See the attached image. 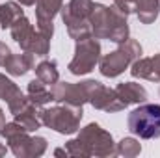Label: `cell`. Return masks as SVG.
<instances>
[{
  "mask_svg": "<svg viewBox=\"0 0 160 158\" xmlns=\"http://www.w3.org/2000/svg\"><path fill=\"white\" fill-rule=\"evenodd\" d=\"M91 36L97 39H108L114 43H123L128 39V22L127 15L118 6L95 4L89 15Z\"/></svg>",
  "mask_w": 160,
  "mask_h": 158,
  "instance_id": "cell-1",
  "label": "cell"
},
{
  "mask_svg": "<svg viewBox=\"0 0 160 158\" xmlns=\"http://www.w3.org/2000/svg\"><path fill=\"white\" fill-rule=\"evenodd\" d=\"M0 134L6 138L11 153L17 158H38L45 155V151H47V140L41 136L30 138L28 130L22 125H19L17 121L6 123L0 128Z\"/></svg>",
  "mask_w": 160,
  "mask_h": 158,
  "instance_id": "cell-2",
  "label": "cell"
},
{
  "mask_svg": "<svg viewBox=\"0 0 160 158\" xmlns=\"http://www.w3.org/2000/svg\"><path fill=\"white\" fill-rule=\"evenodd\" d=\"M84 116L82 106H71V104H58L52 108H41L39 117L41 125L60 132V134H75L80 128V121Z\"/></svg>",
  "mask_w": 160,
  "mask_h": 158,
  "instance_id": "cell-3",
  "label": "cell"
},
{
  "mask_svg": "<svg viewBox=\"0 0 160 158\" xmlns=\"http://www.w3.org/2000/svg\"><path fill=\"white\" fill-rule=\"evenodd\" d=\"M93 0H71L69 4L62 6L60 15L63 19V24L67 26V34L75 41L91 36L89 15L93 11Z\"/></svg>",
  "mask_w": 160,
  "mask_h": 158,
  "instance_id": "cell-4",
  "label": "cell"
},
{
  "mask_svg": "<svg viewBox=\"0 0 160 158\" xmlns=\"http://www.w3.org/2000/svg\"><path fill=\"white\" fill-rule=\"evenodd\" d=\"M138 58H142V45L136 39L128 37L127 41L119 43V47L114 52H110V54L101 58L99 71L106 78H116L128 65H132V62L138 60Z\"/></svg>",
  "mask_w": 160,
  "mask_h": 158,
  "instance_id": "cell-5",
  "label": "cell"
},
{
  "mask_svg": "<svg viewBox=\"0 0 160 158\" xmlns=\"http://www.w3.org/2000/svg\"><path fill=\"white\" fill-rule=\"evenodd\" d=\"M128 130L143 140L160 138V104H140L127 119Z\"/></svg>",
  "mask_w": 160,
  "mask_h": 158,
  "instance_id": "cell-6",
  "label": "cell"
},
{
  "mask_svg": "<svg viewBox=\"0 0 160 158\" xmlns=\"http://www.w3.org/2000/svg\"><path fill=\"white\" fill-rule=\"evenodd\" d=\"M101 62V43L97 41V37L88 36L77 41V48H75V56L69 62V71L71 75H88L95 69V65Z\"/></svg>",
  "mask_w": 160,
  "mask_h": 158,
  "instance_id": "cell-7",
  "label": "cell"
},
{
  "mask_svg": "<svg viewBox=\"0 0 160 158\" xmlns=\"http://www.w3.org/2000/svg\"><path fill=\"white\" fill-rule=\"evenodd\" d=\"M78 140L84 143L88 156L104 158L116 155V143H114L112 134L101 128L97 123H89L88 126H84L78 134Z\"/></svg>",
  "mask_w": 160,
  "mask_h": 158,
  "instance_id": "cell-8",
  "label": "cell"
},
{
  "mask_svg": "<svg viewBox=\"0 0 160 158\" xmlns=\"http://www.w3.org/2000/svg\"><path fill=\"white\" fill-rule=\"evenodd\" d=\"M80 86H82V89L86 93L88 102L97 110L112 114V112H121V110L127 108L123 104V101L119 99L116 89H110V87L102 86L97 80H84V82H80Z\"/></svg>",
  "mask_w": 160,
  "mask_h": 158,
  "instance_id": "cell-9",
  "label": "cell"
},
{
  "mask_svg": "<svg viewBox=\"0 0 160 158\" xmlns=\"http://www.w3.org/2000/svg\"><path fill=\"white\" fill-rule=\"evenodd\" d=\"M52 95L54 101L60 104H71V106H84L88 102L86 93L80 84H71V82H56L52 86Z\"/></svg>",
  "mask_w": 160,
  "mask_h": 158,
  "instance_id": "cell-10",
  "label": "cell"
},
{
  "mask_svg": "<svg viewBox=\"0 0 160 158\" xmlns=\"http://www.w3.org/2000/svg\"><path fill=\"white\" fill-rule=\"evenodd\" d=\"M130 75L134 78H143L149 82H160V52L153 58H138L130 65Z\"/></svg>",
  "mask_w": 160,
  "mask_h": 158,
  "instance_id": "cell-11",
  "label": "cell"
},
{
  "mask_svg": "<svg viewBox=\"0 0 160 158\" xmlns=\"http://www.w3.org/2000/svg\"><path fill=\"white\" fill-rule=\"evenodd\" d=\"M119 99L123 101L125 106H130V104H143L147 101V91L142 84H136V82H121L116 87Z\"/></svg>",
  "mask_w": 160,
  "mask_h": 158,
  "instance_id": "cell-12",
  "label": "cell"
},
{
  "mask_svg": "<svg viewBox=\"0 0 160 158\" xmlns=\"http://www.w3.org/2000/svg\"><path fill=\"white\" fill-rule=\"evenodd\" d=\"M34 63H36L34 54L32 52H22V54H9L4 67L11 77H24L28 71L34 69Z\"/></svg>",
  "mask_w": 160,
  "mask_h": 158,
  "instance_id": "cell-13",
  "label": "cell"
},
{
  "mask_svg": "<svg viewBox=\"0 0 160 158\" xmlns=\"http://www.w3.org/2000/svg\"><path fill=\"white\" fill-rule=\"evenodd\" d=\"M26 97L36 104V106H43L50 101H54L52 95V87L48 89L47 84H43L39 78H34L32 82H28V89H26Z\"/></svg>",
  "mask_w": 160,
  "mask_h": 158,
  "instance_id": "cell-14",
  "label": "cell"
},
{
  "mask_svg": "<svg viewBox=\"0 0 160 158\" xmlns=\"http://www.w3.org/2000/svg\"><path fill=\"white\" fill-rule=\"evenodd\" d=\"M134 13L138 15L142 24H153L158 19L160 13V2L158 0H138Z\"/></svg>",
  "mask_w": 160,
  "mask_h": 158,
  "instance_id": "cell-15",
  "label": "cell"
},
{
  "mask_svg": "<svg viewBox=\"0 0 160 158\" xmlns=\"http://www.w3.org/2000/svg\"><path fill=\"white\" fill-rule=\"evenodd\" d=\"M21 17H24V11L21 9V6L17 2H6L0 6V26L4 30L11 28Z\"/></svg>",
  "mask_w": 160,
  "mask_h": 158,
  "instance_id": "cell-16",
  "label": "cell"
},
{
  "mask_svg": "<svg viewBox=\"0 0 160 158\" xmlns=\"http://www.w3.org/2000/svg\"><path fill=\"white\" fill-rule=\"evenodd\" d=\"M36 78H39L43 84H47L48 87H52L60 80L56 62L54 60H45V62L38 63V67H36Z\"/></svg>",
  "mask_w": 160,
  "mask_h": 158,
  "instance_id": "cell-17",
  "label": "cell"
},
{
  "mask_svg": "<svg viewBox=\"0 0 160 158\" xmlns=\"http://www.w3.org/2000/svg\"><path fill=\"white\" fill-rule=\"evenodd\" d=\"M63 6V0H38L36 4V17L45 19V21H52L60 9Z\"/></svg>",
  "mask_w": 160,
  "mask_h": 158,
  "instance_id": "cell-18",
  "label": "cell"
},
{
  "mask_svg": "<svg viewBox=\"0 0 160 158\" xmlns=\"http://www.w3.org/2000/svg\"><path fill=\"white\" fill-rule=\"evenodd\" d=\"M15 121L19 123V125H22L28 132H34V130H38L41 126V117H39V106H36V104H32L28 110H24L22 114H19V116H15Z\"/></svg>",
  "mask_w": 160,
  "mask_h": 158,
  "instance_id": "cell-19",
  "label": "cell"
},
{
  "mask_svg": "<svg viewBox=\"0 0 160 158\" xmlns=\"http://www.w3.org/2000/svg\"><path fill=\"white\" fill-rule=\"evenodd\" d=\"M9 30H11V37L17 41L19 45H22L24 41L32 36L34 26H32V22H30L26 17H21V19H19V21H17V22H15Z\"/></svg>",
  "mask_w": 160,
  "mask_h": 158,
  "instance_id": "cell-20",
  "label": "cell"
},
{
  "mask_svg": "<svg viewBox=\"0 0 160 158\" xmlns=\"http://www.w3.org/2000/svg\"><path fill=\"white\" fill-rule=\"evenodd\" d=\"M140 153H142V145L134 138H123L119 143H118V147H116V155L125 156V158L138 156Z\"/></svg>",
  "mask_w": 160,
  "mask_h": 158,
  "instance_id": "cell-21",
  "label": "cell"
},
{
  "mask_svg": "<svg viewBox=\"0 0 160 158\" xmlns=\"http://www.w3.org/2000/svg\"><path fill=\"white\" fill-rule=\"evenodd\" d=\"M32 104H34V102H32V101H30V99L21 91V89H19V91L9 99V101H8V108H9V112H11L13 116L22 114V112H24V110H28Z\"/></svg>",
  "mask_w": 160,
  "mask_h": 158,
  "instance_id": "cell-22",
  "label": "cell"
},
{
  "mask_svg": "<svg viewBox=\"0 0 160 158\" xmlns=\"http://www.w3.org/2000/svg\"><path fill=\"white\" fill-rule=\"evenodd\" d=\"M19 89H21V87H19L13 80L6 78V75H0V99H2V101L8 102Z\"/></svg>",
  "mask_w": 160,
  "mask_h": 158,
  "instance_id": "cell-23",
  "label": "cell"
},
{
  "mask_svg": "<svg viewBox=\"0 0 160 158\" xmlns=\"http://www.w3.org/2000/svg\"><path fill=\"white\" fill-rule=\"evenodd\" d=\"M38 30L45 37H48V39H52V36H54V24H52V21L38 19Z\"/></svg>",
  "mask_w": 160,
  "mask_h": 158,
  "instance_id": "cell-24",
  "label": "cell"
},
{
  "mask_svg": "<svg viewBox=\"0 0 160 158\" xmlns=\"http://www.w3.org/2000/svg\"><path fill=\"white\" fill-rule=\"evenodd\" d=\"M136 2H138V0H114V6H118L121 11L128 17L130 13H134V9H136Z\"/></svg>",
  "mask_w": 160,
  "mask_h": 158,
  "instance_id": "cell-25",
  "label": "cell"
},
{
  "mask_svg": "<svg viewBox=\"0 0 160 158\" xmlns=\"http://www.w3.org/2000/svg\"><path fill=\"white\" fill-rule=\"evenodd\" d=\"M9 54H11V50H9V47L6 45V43H2L0 41V65L4 67V63H6V60L9 58Z\"/></svg>",
  "mask_w": 160,
  "mask_h": 158,
  "instance_id": "cell-26",
  "label": "cell"
},
{
  "mask_svg": "<svg viewBox=\"0 0 160 158\" xmlns=\"http://www.w3.org/2000/svg\"><path fill=\"white\" fill-rule=\"evenodd\" d=\"M17 2H21L22 6H34V4H38V0H17Z\"/></svg>",
  "mask_w": 160,
  "mask_h": 158,
  "instance_id": "cell-27",
  "label": "cell"
},
{
  "mask_svg": "<svg viewBox=\"0 0 160 158\" xmlns=\"http://www.w3.org/2000/svg\"><path fill=\"white\" fill-rule=\"evenodd\" d=\"M4 125H6V114H4V110L0 108V128H2Z\"/></svg>",
  "mask_w": 160,
  "mask_h": 158,
  "instance_id": "cell-28",
  "label": "cell"
},
{
  "mask_svg": "<svg viewBox=\"0 0 160 158\" xmlns=\"http://www.w3.org/2000/svg\"><path fill=\"white\" fill-rule=\"evenodd\" d=\"M6 153H8V149H6V147H4V145H2V143H0V156H4V155H6Z\"/></svg>",
  "mask_w": 160,
  "mask_h": 158,
  "instance_id": "cell-29",
  "label": "cell"
},
{
  "mask_svg": "<svg viewBox=\"0 0 160 158\" xmlns=\"http://www.w3.org/2000/svg\"><path fill=\"white\" fill-rule=\"evenodd\" d=\"M158 2H160V0H158Z\"/></svg>",
  "mask_w": 160,
  "mask_h": 158,
  "instance_id": "cell-30",
  "label": "cell"
}]
</instances>
